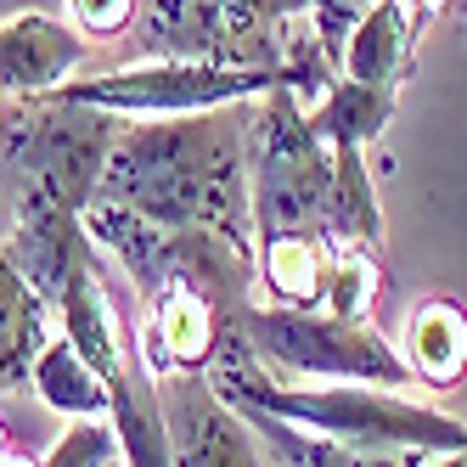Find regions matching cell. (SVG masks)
Returning <instances> with one entry per match:
<instances>
[{"instance_id":"9c48e42d","label":"cell","mask_w":467,"mask_h":467,"mask_svg":"<svg viewBox=\"0 0 467 467\" xmlns=\"http://www.w3.org/2000/svg\"><path fill=\"white\" fill-rule=\"evenodd\" d=\"M152 383H158L163 422H170L175 467H271L254 428L214 389L209 372H163Z\"/></svg>"},{"instance_id":"5bb4252c","label":"cell","mask_w":467,"mask_h":467,"mask_svg":"<svg viewBox=\"0 0 467 467\" xmlns=\"http://www.w3.org/2000/svg\"><path fill=\"white\" fill-rule=\"evenodd\" d=\"M417 23L406 12V0H378L372 12H366L349 40L338 51V74L344 79H360V85H389L400 90L411 79V57H417Z\"/></svg>"},{"instance_id":"277c9868","label":"cell","mask_w":467,"mask_h":467,"mask_svg":"<svg viewBox=\"0 0 467 467\" xmlns=\"http://www.w3.org/2000/svg\"><path fill=\"white\" fill-rule=\"evenodd\" d=\"M130 51L181 57V62H225V68L282 74L305 102L332 85L338 62L327 57L310 0H141L130 28Z\"/></svg>"},{"instance_id":"603a6c76","label":"cell","mask_w":467,"mask_h":467,"mask_svg":"<svg viewBox=\"0 0 467 467\" xmlns=\"http://www.w3.org/2000/svg\"><path fill=\"white\" fill-rule=\"evenodd\" d=\"M0 467H40V462H35V456H23V451H12L6 462H0Z\"/></svg>"},{"instance_id":"6da1fadb","label":"cell","mask_w":467,"mask_h":467,"mask_svg":"<svg viewBox=\"0 0 467 467\" xmlns=\"http://www.w3.org/2000/svg\"><path fill=\"white\" fill-rule=\"evenodd\" d=\"M90 243L119 259L136 298V360L147 378L163 372H209L237 316L254 305V248H237L214 231H170L130 209L90 203Z\"/></svg>"},{"instance_id":"7c38bea8","label":"cell","mask_w":467,"mask_h":467,"mask_svg":"<svg viewBox=\"0 0 467 467\" xmlns=\"http://www.w3.org/2000/svg\"><path fill=\"white\" fill-rule=\"evenodd\" d=\"M338 254L344 248H332L327 237H310V231L259 243L254 248V276H259L254 305H271V310H321Z\"/></svg>"},{"instance_id":"7402d4cb","label":"cell","mask_w":467,"mask_h":467,"mask_svg":"<svg viewBox=\"0 0 467 467\" xmlns=\"http://www.w3.org/2000/svg\"><path fill=\"white\" fill-rule=\"evenodd\" d=\"M417 467H467V451H456V456H422Z\"/></svg>"},{"instance_id":"9a60e30c","label":"cell","mask_w":467,"mask_h":467,"mask_svg":"<svg viewBox=\"0 0 467 467\" xmlns=\"http://www.w3.org/2000/svg\"><path fill=\"white\" fill-rule=\"evenodd\" d=\"M305 113H310V130L332 152H366L372 141H383V130L394 124L400 90L332 74V85L316 96V102H305Z\"/></svg>"},{"instance_id":"52a82bcc","label":"cell","mask_w":467,"mask_h":467,"mask_svg":"<svg viewBox=\"0 0 467 467\" xmlns=\"http://www.w3.org/2000/svg\"><path fill=\"white\" fill-rule=\"evenodd\" d=\"M124 119L102 108H79L68 96H28L0 113V158L17 175V192H51L79 214L102 192L108 152L119 141Z\"/></svg>"},{"instance_id":"3957f363","label":"cell","mask_w":467,"mask_h":467,"mask_svg":"<svg viewBox=\"0 0 467 467\" xmlns=\"http://www.w3.org/2000/svg\"><path fill=\"white\" fill-rule=\"evenodd\" d=\"M209 378L237 406H254L276 422L321 433V440H338L349 451H378V456H456V451H467L462 417L433 411L394 389H372V383H282L276 372H265L254 360V349L237 332L220 344Z\"/></svg>"},{"instance_id":"ba28073f","label":"cell","mask_w":467,"mask_h":467,"mask_svg":"<svg viewBox=\"0 0 467 467\" xmlns=\"http://www.w3.org/2000/svg\"><path fill=\"white\" fill-rule=\"evenodd\" d=\"M282 74L265 68H225V62H181V57H141L108 74H79L74 85H62L57 96H68L79 108H102L119 119H186V113H209L231 102H259Z\"/></svg>"},{"instance_id":"e0dca14e","label":"cell","mask_w":467,"mask_h":467,"mask_svg":"<svg viewBox=\"0 0 467 467\" xmlns=\"http://www.w3.org/2000/svg\"><path fill=\"white\" fill-rule=\"evenodd\" d=\"M28 389H35L40 406L57 411V417H108V406H113L102 372H96V366L62 338V332H51V344L40 349Z\"/></svg>"},{"instance_id":"2e32d148","label":"cell","mask_w":467,"mask_h":467,"mask_svg":"<svg viewBox=\"0 0 467 467\" xmlns=\"http://www.w3.org/2000/svg\"><path fill=\"white\" fill-rule=\"evenodd\" d=\"M108 394H113L108 422L119 433V467H175L170 422H163L158 383L147 378V366H136L130 378H119Z\"/></svg>"},{"instance_id":"7a4b0ae2","label":"cell","mask_w":467,"mask_h":467,"mask_svg":"<svg viewBox=\"0 0 467 467\" xmlns=\"http://www.w3.org/2000/svg\"><path fill=\"white\" fill-rule=\"evenodd\" d=\"M248 130H254V102H231L186 119H124L96 203L130 209L170 231H214L237 248H254Z\"/></svg>"},{"instance_id":"44dd1931","label":"cell","mask_w":467,"mask_h":467,"mask_svg":"<svg viewBox=\"0 0 467 467\" xmlns=\"http://www.w3.org/2000/svg\"><path fill=\"white\" fill-rule=\"evenodd\" d=\"M462 6V0H406V12H411V23H417V35H428L440 17H451Z\"/></svg>"},{"instance_id":"30bf717a","label":"cell","mask_w":467,"mask_h":467,"mask_svg":"<svg viewBox=\"0 0 467 467\" xmlns=\"http://www.w3.org/2000/svg\"><path fill=\"white\" fill-rule=\"evenodd\" d=\"M90 57V40L68 17L51 12H12L0 17V96L28 102V96H57L79 79V62Z\"/></svg>"},{"instance_id":"ffe728a7","label":"cell","mask_w":467,"mask_h":467,"mask_svg":"<svg viewBox=\"0 0 467 467\" xmlns=\"http://www.w3.org/2000/svg\"><path fill=\"white\" fill-rule=\"evenodd\" d=\"M372 6H378V0H310V23H316V35H321V46H327L332 62H338L349 28L372 12Z\"/></svg>"},{"instance_id":"5b68a950","label":"cell","mask_w":467,"mask_h":467,"mask_svg":"<svg viewBox=\"0 0 467 467\" xmlns=\"http://www.w3.org/2000/svg\"><path fill=\"white\" fill-rule=\"evenodd\" d=\"M332 192H338V158L310 130L305 96L293 85H276L265 102H254V130H248L254 248L271 237H293V231L327 237Z\"/></svg>"},{"instance_id":"4fadbf2b","label":"cell","mask_w":467,"mask_h":467,"mask_svg":"<svg viewBox=\"0 0 467 467\" xmlns=\"http://www.w3.org/2000/svg\"><path fill=\"white\" fill-rule=\"evenodd\" d=\"M51 310L35 293V282L23 276V265L12 259V243L0 237V394L6 389H28L35 360L51 344Z\"/></svg>"},{"instance_id":"ac0fdd59","label":"cell","mask_w":467,"mask_h":467,"mask_svg":"<svg viewBox=\"0 0 467 467\" xmlns=\"http://www.w3.org/2000/svg\"><path fill=\"white\" fill-rule=\"evenodd\" d=\"M40 467H119V433L108 417H74Z\"/></svg>"},{"instance_id":"cb8c5ba5","label":"cell","mask_w":467,"mask_h":467,"mask_svg":"<svg viewBox=\"0 0 467 467\" xmlns=\"http://www.w3.org/2000/svg\"><path fill=\"white\" fill-rule=\"evenodd\" d=\"M12 456V433H6V422H0V462Z\"/></svg>"},{"instance_id":"8fae6325","label":"cell","mask_w":467,"mask_h":467,"mask_svg":"<svg viewBox=\"0 0 467 467\" xmlns=\"http://www.w3.org/2000/svg\"><path fill=\"white\" fill-rule=\"evenodd\" d=\"M400 360L411 366L417 389L451 394L467 383V305H456L451 293H428L406 310V327L394 338Z\"/></svg>"},{"instance_id":"d6986e66","label":"cell","mask_w":467,"mask_h":467,"mask_svg":"<svg viewBox=\"0 0 467 467\" xmlns=\"http://www.w3.org/2000/svg\"><path fill=\"white\" fill-rule=\"evenodd\" d=\"M62 6L85 40H130V28L141 17V0H62Z\"/></svg>"},{"instance_id":"8992f818","label":"cell","mask_w":467,"mask_h":467,"mask_svg":"<svg viewBox=\"0 0 467 467\" xmlns=\"http://www.w3.org/2000/svg\"><path fill=\"white\" fill-rule=\"evenodd\" d=\"M231 332L282 383H372V389H394V394L417 389L411 366L400 360L394 338H383L378 321H332L321 310L248 305Z\"/></svg>"}]
</instances>
